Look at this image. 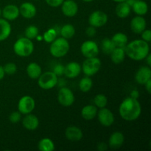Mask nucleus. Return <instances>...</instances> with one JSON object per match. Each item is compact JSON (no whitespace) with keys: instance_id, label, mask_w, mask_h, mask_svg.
<instances>
[{"instance_id":"obj_1","label":"nucleus","mask_w":151,"mask_h":151,"mask_svg":"<svg viewBox=\"0 0 151 151\" xmlns=\"http://www.w3.org/2000/svg\"><path fill=\"white\" fill-rule=\"evenodd\" d=\"M119 112L121 117L125 120H136L141 115V104L137 99L128 97L125 98L120 104Z\"/></svg>"},{"instance_id":"obj_2","label":"nucleus","mask_w":151,"mask_h":151,"mask_svg":"<svg viewBox=\"0 0 151 151\" xmlns=\"http://www.w3.org/2000/svg\"><path fill=\"white\" fill-rule=\"evenodd\" d=\"M125 55L134 60L145 59L150 53V46L142 39H137L130 42L125 47Z\"/></svg>"},{"instance_id":"obj_3","label":"nucleus","mask_w":151,"mask_h":151,"mask_svg":"<svg viewBox=\"0 0 151 151\" xmlns=\"http://www.w3.org/2000/svg\"><path fill=\"white\" fill-rule=\"evenodd\" d=\"M13 50L20 57H27L33 52L34 44L30 39L26 37L20 38L15 42Z\"/></svg>"},{"instance_id":"obj_4","label":"nucleus","mask_w":151,"mask_h":151,"mask_svg":"<svg viewBox=\"0 0 151 151\" xmlns=\"http://www.w3.org/2000/svg\"><path fill=\"white\" fill-rule=\"evenodd\" d=\"M69 50V44L67 39L64 38H58L52 42L50 51L52 56L55 58H61L66 55Z\"/></svg>"},{"instance_id":"obj_5","label":"nucleus","mask_w":151,"mask_h":151,"mask_svg":"<svg viewBox=\"0 0 151 151\" xmlns=\"http://www.w3.org/2000/svg\"><path fill=\"white\" fill-rule=\"evenodd\" d=\"M58 76L53 72H46L41 73L38 78V84L41 88L49 90L53 88L58 83Z\"/></svg>"},{"instance_id":"obj_6","label":"nucleus","mask_w":151,"mask_h":151,"mask_svg":"<svg viewBox=\"0 0 151 151\" xmlns=\"http://www.w3.org/2000/svg\"><path fill=\"white\" fill-rule=\"evenodd\" d=\"M101 67V61L97 57L88 58L84 60L82 66V69L83 73L86 76L91 77L95 75L99 72Z\"/></svg>"},{"instance_id":"obj_7","label":"nucleus","mask_w":151,"mask_h":151,"mask_svg":"<svg viewBox=\"0 0 151 151\" xmlns=\"http://www.w3.org/2000/svg\"><path fill=\"white\" fill-rule=\"evenodd\" d=\"M35 107V102L30 96H24L19 100L18 103L19 111L22 114H30Z\"/></svg>"},{"instance_id":"obj_8","label":"nucleus","mask_w":151,"mask_h":151,"mask_svg":"<svg viewBox=\"0 0 151 151\" xmlns=\"http://www.w3.org/2000/svg\"><path fill=\"white\" fill-rule=\"evenodd\" d=\"M58 99L60 105L65 107L71 106L75 102V95L72 90L66 87H62L58 91Z\"/></svg>"},{"instance_id":"obj_9","label":"nucleus","mask_w":151,"mask_h":151,"mask_svg":"<svg viewBox=\"0 0 151 151\" xmlns=\"http://www.w3.org/2000/svg\"><path fill=\"white\" fill-rule=\"evenodd\" d=\"M108 22V16L104 12L97 10L91 13L88 18V22L94 27H101Z\"/></svg>"},{"instance_id":"obj_10","label":"nucleus","mask_w":151,"mask_h":151,"mask_svg":"<svg viewBox=\"0 0 151 151\" xmlns=\"http://www.w3.org/2000/svg\"><path fill=\"white\" fill-rule=\"evenodd\" d=\"M81 51L86 58L97 57L99 54V48L97 43L94 41H86L81 45Z\"/></svg>"},{"instance_id":"obj_11","label":"nucleus","mask_w":151,"mask_h":151,"mask_svg":"<svg viewBox=\"0 0 151 151\" xmlns=\"http://www.w3.org/2000/svg\"><path fill=\"white\" fill-rule=\"evenodd\" d=\"M98 120L102 125L105 127H109L114 122V116L109 109L106 108H102L97 112Z\"/></svg>"},{"instance_id":"obj_12","label":"nucleus","mask_w":151,"mask_h":151,"mask_svg":"<svg viewBox=\"0 0 151 151\" xmlns=\"http://www.w3.org/2000/svg\"><path fill=\"white\" fill-rule=\"evenodd\" d=\"M63 15L67 17H73L78 13V6L74 0H66L61 4Z\"/></svg>"},{"instance_id":"obj_13","label":"nucleus","mask_w":151,"mask_h":151,"mask_svg":"<svg viewBox=\"0 0 151 151\" xmlns=\"http://www.w3.org/2000/svg\"><path fill=\"white\" fill-rule=\"evenodd\" d=\"M146 20L142 16H135L131 22V29L134 33L141 34L146 29Z\"/></svg>"},{"instance_id":"obj_14","label":"nucleus","mask_w":151,"mask_h":151,"mask_svg":"<svg viewBox=\"0 0 151 151\" xmlns=\"http://www.w3.org/2000/svg\"><path fill=\"white\" fill-rule=\"evenodd\" d=\"M135 79L139 84L145 85L147 81L151 79L150 66H142L136 73Z\"/></svg>"},{"instance_id":"obj_15","label":"nucleus","mask_w":151,"mask_h":151,"mask_svg":"<svg viewBox=\"0 0 151 151\" xmlns=\"http://www.w3.org/2000/svg\"><path fill=\"white\" fill-rule=\"evenodd\" d=\"M1 14L4 19L8 21H13L17 19L19 16V9L14 4H8L5 6L2 10Z\"/></svg>"},{"instance_id":"obj_16","label":"nucleus","mask_w":151,"mask_h":151,"mask_svg":"<svg viewBox=\"0 0 151 151\" xmlns=\"http://www.w3.org/2000/svg\"><path fill=\"white\" fill-rule=\"evenodd\" d=\"M19 13L25 19H32L36 14V7L31 2H24L19 7Z\"/></svg>"},{"instance_id":"obj_17","label":"nucleus","mask_w":151,"mask_h":151,"mask_svg":"<svg viewBox=\"0 0 151 151\" xmlns=\"http://www.w3.org/2000/svg\"><path fill=\"white\" fill-rule=\"evenodd\" d=\"M81 65L78 62H70L64 68V75L69 78H75L79 76L81 72Z\"/></svg>"},{"instance_id":"obj_18","label":"nucleus","mask_w":151,"mask_h":151,"mask_svg":"<svg viewBox=\"0 0 151 151\" xmlns=\"http://www.w3.org/2000/svg\"><path fill=\"white\" fill-rule=\"evenodd\" d=\"M66 139L72 142H78L82 139L83 132L78 127L69 126L65 132Z\"/></svg>"},{"instance_id":"obj_19","label":"nucleus","mask_w":151,"mask_h":151,"mask_svg":"<svg viewBox=\"0 0 151 151\" xmlns=\"http://www.w3.org/2000/svg\"><path fill=\"white\" fill-rule=\"evenodd\" d=\"M26 115L27 116H25L22 120L23 126L29 131H34V130L37 129L39 125V120H38V117L35 115L30 114Z\"/></svg>"},{"instance_id":"obj_20","label":"nucleus","mask_w":151,"mask_h":151,"mask_svg":"<svg viewBox=\"0 0 151 151\" xmlns=\"http://www.w3.org/2000/svg\"><path fill=\"white\" fill-rule=\"evenodd\" d=\"M124 141H125V137L123 134L119 131H116L111 135L109 144L111 148L117 149L123 145Z\"/></svg>"},{"instance_id":"obj_21","label":"nucleus","mask_w":151,"mask_h":151,"mask_svg":"<svg viewBox=\"0 0 151 151\" xmlns=\"http://www.w3.org/2000/svg\"><path fill=\"white\" fill-rule=\"evenodd\" d=\"M11 33V25L4 19H0V41H4Z\"/></svg>"},{"instance_id":"obj_22","label":"nucleus","mask_w":151,"mask_h":151,"mask_svg":"<svg viewBox=\"0 0 151 151\" xmlns=\"http://www.w3.org/2000/svg\"><path fill=\"white\" fill-rule=\"evenodd\" d=\"M131 7L126 1L119 2V4L116 7V16L121 19H125V18L128 17L131 13Z\"/></svg>"},{"instance_id":"obj_23","label":"nucleus","mask_w":151,"mask_h":151,"mask_svg":"<svg viewBox=\"0 0 151 151\" xmlns=\"http://www.w3.org/2000/svg\"><path fill=\"white\" fill-rule=\"evenodd\" d=\"M110 55L112 62L115 64H119L125 60V51L123 47H115Z\"/></svg>"},{"instance_id":"obj_24","label":"nucleus","mask_w":151,"mask_h":151,"mask_svg":"<svg viewBox=\"0 0 151 151\" xmlns=\"http://www.w3.org/2000/svg\"><path fill=\"white\" fill-rule=\"evenodd\" d=\"M131 7L134 13L138 16H144L148 11V5L142 0H136Z\"/></svg>"},{"instance_id":"obj_25","label":"nucleus","mask_w":151,"mask_h":151,"mask_svg":"<svg viewBox=\"0 0 151 151\" xmlns=\"http://www.w3.org/2000/svg\"><path fill=\"white\" fill-rule=\"evenodd\" d=\"M81 115L86 120L93 119L97 115V108L93 105L84 106L81 111Z\"/></svg>"},{"instance_id":"obj_26","label":"nucleus","mask_w":151,"mask_h":151,"mask_svg":"<svg viewBox=\"0 0 151 151\" xmlns=\"http://www.w3.org/2000/svg\"><path fill=\"white\" fill-rule=\"evenodd\" d=\"M27 75L32 79H38L41 75V67L37 63L32 62L27 66Z\"/></svg>"},{"instance_id":"obj_27","label":"nucleus","mask_w":151,"mask_h":151,"mask_svg":"<svg viewBox=\"0 0 151 151\" xmlns=\"http://www.w3.org/2000/svg\"><path fill=\"white\" fill-rule=\"evenodd\" d=\"M128 36L122 32H117L114 34L111 38L113 44L116 47H125L128 43Z\"/></svg>"},{"instance_id":"obj_28","label":"nucleus","mask_w":151,"mask_h":151,"mask_svg":"<svg viewBox=\"0 0 151 151\" xmlns=\"http://www.w3.org/2000/svg\"><path fill=\"white\" fill-rule=\"evenodd\" d=\"M55 148L54 142L50 138H44L38 142V149L41 151H53Z\"/></svg>"},{"instance_id":"obj_29","label":"nucleus","mask_w":151,"mask_h":151,"mask_svg":"<svg viewBox=\"0 0 151 151\" xmlns=\"http://www.w3.org/2000/svg\"><path fill=\"white\" fill-rule=\"evenodd\" d=\"M60 34H61L63 38H66V39H69V38H72L75 35V29L73 25L70 24H67L63 25L61 27Z\"/></svg>"},{"instance_id":"obj_30","label":"nucleus","mask_w":151,"mask_h":151,"mask_svg":"<svg viewBox=\"0 0 151 151\" xmlns=\"http://www.w3.org/2000/svg\"><path fill=\"white\" fill-rule=\"evenodd\" d=\"M93 82L88 76L82 78L79 83V88L83 92H88L92 88Z\"/></svg>"},{"instance_id":"obj_31","label":"nucleus","mask_w":151,"mask_h":151,"mask_svg":"<svg viewBox=\"0 0 151 151\" xmlns=\"http://www.w3.org/2000/svg\"><path fill=\"white\" fill-rule=\"evenodd\" d=\"M101 47H102V50H103V52L106 55H110L111 53V52L114 50V48L116 47L114 46V44L112 42L111 39L110 38H106L102 41L101 43Z\"/></svg>"},{"instance_id":"obj_32","label":"nucleus","mask_w":151,"mask_h":151,"mask_svg":"<svg viewBox=\"0 0 151 151\" xmlns=\"http://www.w3.org/2000/svg\"><path fill=\"white\" fill-rule=\"evenodd\" d=\"M38 32H39V30H38V28L36 26L30 25V26L27 27L25 29V37L32 40L33 38H37Z\"/></svg>"},{"instance_id":"obj_33","label":"nucleus","mask_w":151,"mask_h":151,"mask_svg":"<svg viewBox=\"0 0 151 151\" xmlns=\"http://www.w3.org/2000/svg\"><path fill=\"white\" fill-rule=\"evenodd\" d=\"M94 103L95 104L96 107L102 109L106 106L108 103V99L104 94H97L94 97Z\"/></svg>"},{"instance_id":"obj_34","label":"nucleus","mask_w":151,"mask_h":151,"mask_svg":"<svg viewBox=\"0 0 151 151\" xmlns=\"http://www.w3.org/2000/svg\"><path fill=\"white\" fill-rule=\"evenodd\" d=\"M57 36V32L55 29H50L44 33V39L46 42L51 43L54 41Z\"/></svg>"},{"instance_id":"obj_35","label":"nucleus","mask_w":151,"mask_h":151,"mask_svg":"<svg viewBox=\"0 0 151 151\" xmlns=\"http://www.w3.org/2000/svg\"><path fill=\"white\" fill-rule=\"evenodd\" d=\"M3 68H4V73L9 75H14L17 72V66L13 63H7Z\"/></svg>"},{"instance_id":"obj_36","label":"nucleus","mask_w":151,"mask_h":151,"mask_svg":"<svg viewBox=\"0 0 151 151\" xmlns=\"http://www.w3.org/2000/svg\"><path fill=\"white\" fill-rule=\"evenodd\" d=\"M21 118H22V114L19 111L13 112L9 116V119L12 123H18L21 120Z\"/></svg>"},{"instance_id":"obj_37","label":"nucleus","mask_w":151,"mask_h":151,"mask_svg":"<svg viewBox=\"0 0 151 151\" xmlns=\"http://www.w3.org/2000/svg\"><path fill=\"white\" fill-rule=\"evenodd\" d=\"M64 68L65 66H63L60 63H58V64H56L55 66L54 69H53V72L58 76H61V75H64Z\"/></svg>"},{"instance_id":"obj_38","label":"nucleus","mask_w":151,"mask_h":151,"mask_svg":"<svg viewBox=\"0 0 151 151\" xmlns=\"http://www.w3.org/2000/svg\"><path fill=\"white\" fill-rule=\"evenodd\" d=\"M142 40L145 41L146 42L149 43L151 41V31L150 29H145L142 32Z\"/></svg>"},{"instance_id":"obj_39","label":"nucleus","mask_w":151,"mask_h":151,"mask_svg":"<svg viewBox=\"0 0 151 151\" xmlns=\"http://www.w3.org/2000/svg\"><path fill=\"white\" fill-rule=\"evenodd\" d=\"M45 1L48 5L52 7H57L61 5L64 0H45Z\"/></svg>"},{"instance_id":"obj_40","label":"nucleus","mask_w":151,"mask_h":151,"mask_svg":"<svg viewBox=\"0 0 151 151\" xmlns=\"http://www.w3.org/2000/svg\"><path fill=\"white\" fill-rule=\"evenodd\" d=\"M86 35L88 37H94L96 34L95 27H94L92 26L88 27L86 29Z\"/></svg>"},{"instance_id":"obj_41","label":"nucleus","mask_w":151,"mask_h":151,"mask_svg":"<svg viewBox=\"0 0 151 151\" xmlns=\"http://www.w3.org/2000/svg\"><path fill=\"white\" fill-rule=\"evenodd\" d=\"M97 149H98V150L100 151L106 150H107V145H106V143H103V142L99 143V144L97 145Z\"/></svg>"},{"instance_id":"obj_42","label":"nucleus","mask_w":151,"mask_h":151,"mask_svg":"<svg viewBox=\"0 0 151 151\" xmlns=\"http://www.w3.org/2000/svg\"><path fill=\"white\" fill-rule=\"evenodd\" d=\"M145 88L146 90L147 91V92L149 93V94H150L151 92V79L149 80V81H147V82L145 83Z\"/></svg>"},{"instance_id":"obj_43","label":"nucleus","mask_w":151,"mask_h":151,"mask_svg":"<svg viewBox=\"0 0 151 151\" xmlns=\"http://www.w3.org/2000/svg\"><path fill=\"white\" fill-rule=\"evenodd\" d=\"M139 91H137V90H134V91H131V96H130V97H133V98L137 99L139 97Z\"/></svg>"},{"instance_id":"obj_44","label":"nucleus","mask_w":151,"mask_h":151,"mask_svg":"<svg viewBox=\"0 0 151 151\" xmlns=\"http://www.w3.org/2000/svg\"><path fill=\"white\" fill-rule=\"evenodd\" d=\"M4 75H5V73H4V68H3V66H0V81H1L4 78Z\"/></svg>"},{"instance_id":"obj_45","label":"nucleus","mask_w":151,"mask_h":151,"mask_svg":"<svg viewBox=\"0 0 151 151\" xmlns=\"http://www.w3.org/2000/svg\"><path fill=\"white\" fill-rule=\"evenodd\" d=\"M146 59V61H147V65H148V66H151V55L149 53L148 55H147V57L145 58Z\"/></svg>"},{"instance_id":"obj_46","label":"nucleus","mask_w":151,"mask_h":151,"mask_svg":"<svg viewBox=\"0 0 151 151\" xmlns=\"http://www.w3.org/2000/svg\"><path fill=\"white\" fill-rule=\"evenodd\" d=\"M112 1H115V2H117V3H119V2H122V1H125V0H112Z\"/></svg>"},{"instance_id":"obj_47","label":"nucleus","mask_w":151,"mask_h":151,"mask_svg":"<svg viewBox=\"0 0 151 151\" xmlns=\"http://www.w3.org/2000/svg\"><path fill=\"white\" fill-rule=\"evenodd\" d=\"M83 1H85V2H91V1H94V0H83Z\"/></svg>"},{"instance_id":"obj_48","label":"nucleus","mask_w":151,"mask_h":151,"mask_svg":"<svg viewBox=\"0 0 151 151\" xmlns=\"http://www.w3.org/2000/svg\"><path fill=\"white\" fill-rule=\"evenodd\" d=\"M1 16V8H0V16Z\"/></svg>"}]
</instances>
